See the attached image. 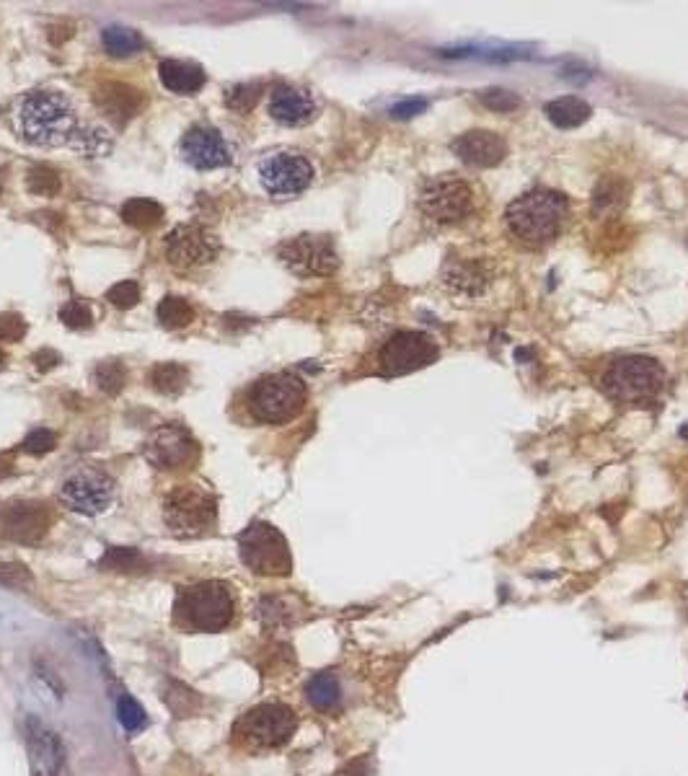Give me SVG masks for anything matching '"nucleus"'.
Here are the masks:
<instances>
[{"label": "nucleus", "mask_w": 688, "mask_h": 776, "mask_svg": "<svg viewBox=\"0 0 688 776\" xmlns=\"http://www.w3.org/2000/svg\"><path fill=\"white\" fill-rule=\"evenodd\" d=\"M24 733L39 771H42L44 776H63L65 761H68L63 738H60L47 722L34 717V714H29L24 720Z\"/></svg>", "instance_id": "obj_18"}, {"label": "nucleus", "mask_w": 688, "mask_h": 776, "mask_svg": "<svg viewBox=\"0 0 688 776\" xmlns=\"http://www.w3.org/2000/svg\"><path fill=\"white\" fill-rule=\"evenodd\" d=\"M55 510L39 500H13L0 507V539L21 546H37L47 539Z\"/></svg>", "instance_id": "obj_11"}, {"label": "nucleus", "mask_w": 688, "mask_h": 776, "mask_svg": "<svg viewBox=\"0 0 688 776\" xmlns=\"http://www.w3.org/2000/svg\"><path fill=\"white\" fill-rule=\"evenodd\" d=\"M158 321H161L163 329H184L194 321V306L187 298H179V295H169L158 303Z\"/></svg>", "instance_id": "obj_33"}, {"label": "nucleus", "mask_w": 688, "mask_h": 776, "mask_svg": "<svg viewBox=\"0 0 688 776\" xmlns=\"http://www.w3.org/2000/svg\"><path fill=\"white\" fill-rule=\"evenodd\" d=\"M60 321L70 329H88L94 324V313L83 301H68L60 308Z\"/></svg>", "instance_id": "obj_42"}, {"label": "nucleus", "mask_w": 688, "mask_h": 776, "mask_svg": "<svg viewBox=\"0 0 688 776\" xmlns=\"http://www.w3.org/2000/svg\"><path fill=\"white\" fill-rule=\"evenodd\" d=\"M259 182L277 200L306 192L313 182V166L298 151H275L259 161Z\"/></svg>", "instance_id": "obj_12"}, {"label": "nucleus", "mask_w": 688, "mask_h": 776, "mask_svg": "<svg viewBox=\"0 0 688 776\" xmlns=\"http://www.w3.org/2000/svg\"><path fill=\"white\" fill-rule=\"evenodd\" d=\"M0 588L29 590L34 588V575L24 562H0Z\"/></svg>", "instance_id": "obj_39"}, {"label": "nucleus", "mask_w": 688, "mask_h": 776, "mask_svg": "<svg viewBox=\"0 0 688 776\" xmlns=\"http://www.w3.org/2000/svg\"><path fill=\"white\" fill-rule=\"evenodd\" d=\"M629 194V184L624 179H616V176H606L601 179V184L595 187L593 192V207L595 213L608 215V213H619L621 207L626 205V197Z\"/></svg>", "instance_id": "obj_29"}, {"label": "nucleus", "mask_w": 688, "mask_h": 776, "mask_svg": "<svg viewBox=\"0 0 688 776\" xmlns=\"http://www.w3.org/2000/svg\"><path fill=\"white\" fill-rule=\"evenodd\" d=\"M451 151L456 153L463 163L474 166V169H492V166L505 161L507 143L497 132L469 130L453 140Z\"/></svg>", "instance_id": "obj_20"}, {"label": "nucleus", "mask_w": 688, "mask_h": 776, "mask_svg": "<svg viewBox=\"0 0 688 776\" xmlns=\"http://www.w3.org/2000/svg\"><path fill=\"white\" fill-rule=\"evenodd\" d=\"M427 107H430V101L420 99V96H412V99H401L399 104H394V107H391V117L394 119H412V117H417V114L427 112Z\"/></svg>", "instance_id": "obj_45"}, {"label": "nucleus", "mask_w": 688, "mask_h": 776, "mask_svg": "<svg viewBox=\"0 0 688 776\" xmlns=\"http://www.w3.org/2000/svg\"><path fill=\"white\" fill-rule=\"evenodd\" d=\"M99 570L104 572H122V575H140L148 572V559L132 546H112V549L99 559Z\"/></svg>", "instance_id": "obj_27"}, {"label": "nucleus", "mask_w": 688, "mask_h": 776, "mask_svg": "<svg viewBox=\"0 0 688 776\" xmlns=\"http://www.w3.org/2000/svg\"><path fill=\"white\" fill-rule=\"evenodd\" d=\"M262 94H264L262 83H236V86L226 88V94H223V104H226L231 112L246 114L257 107L259 99H262Z\"/></svg>", "instance_id": "obj_35"}, {"label": "nucleus", "mask_w": 688, "mask_h": 776, "mask_svg": "<svg viewBox=\"0 0 688 776\" xmlns=\"http://www.w3.org/2000/svg\"><path fill=\"white\" fill-rule=\"evenodd\" d=\"M438 345L422 332H396L378 352L383 376H407L438 360Z\"/></svg>", "instance_id": "obj_14"}, {"label": "nucleus", "mask_w": 688, "mask_h": 776, "mask_svg": "<svg viewBox=\"0 0 688 776\" xmlns=\"http://www.w3.org/2000/svg\"><path fill=\"white\" fill-rule=\"evenodd\" d=\"M182 156L197 171H213L231 166L233 151L223 132L210 125H194L184 132Z\"/></svg>", "instance_id": "obj_17"}, {"label": "nucleus", "mask_w": 688, "mask_h": 776, "mask_svg": "<svg viewBox=\"0 0 688 776\" xmlns=\"http://www.w3.org/2000/svg\"><path fill=\"white\" fill-rule=\"evenodd\" d=\"M445 285L458 293L476 295L487 288L489 282V270L487 264L482 262H469V259H461V262H451L445 267Z\"/></svg>", "instance_id": "obj_23"}, {"label": "nucleus", "mask_w": 688, "mask_h": 776, "mask_svg": "<svg viewBox=\"0 0 688 776\" xmlns=\"http://www.w3.org/2000/svg\"><path fill=\"white\" fill-rule=\"evenodd\" d=\"M479 101H482L484 107L492 109V112H515V109H520V96L513 94V91H507V88H487V91H482L479 94Z\"/></svg>", "instance_id": "obj_40"}, {"label": "nucleus", "mask_w": 688, "mask_h": 776, "mask_svg": "<svg viewBox=\"0 0 688 776\" xmlns=\"http://www.w3.org/2000/svg\"><path fill=\"white\" fill-rule=\"evenodd\" d=\"M70 145H73L76 151H81L86 158H99L112 151V138H109L104 127L78 125L76 138H73Z\"/></svg>", "instance_id": "obj_32"}, {"label": "nucleus", "mask_w": 688, "mask_h": 776, "mask_svg": "<svg viewBox=\"0 0 688 776\" xmlns=\"http://www.w3.org/2000/svg\"><path fill=\"white\" fill-rule=\"evenodd\" d=\"M117 717H119V725L125 727L127 733L135 735L138 730H143L145 725H148V714H145V709L140 707L138 699H132L130 694H119L117 699Z\"/></svg>", "instance_id": "obj_37"}, {"label": "nucleus", "mask_w": 688, "mask_h": 776, "mask_svg": "<svg viewBox=\"0 0 688 776\" xmlns=\"http://www.w3.org/2000/svg\"><path fill=\"white\" fill-rule=\"evenodd\" d=\"M158 78L174 94H197L207 81L200 65L182 63V60H163L158 65Z\"/></svg>", "instance_id": "obj_22"}, {"label": "nucleus", "mask_w": 688, "mask_h": 776, "mask_svg": "<svg viewBox=\"0 0 688 776\" xmlns=\"http://www.w3.org/2000/svg\"><path fill=\"white\" fill-rule=\"evenodd\" d=\"M13 122L21 138L37 148H57L70 145L76 138L78 117L63 91L39 88L29 91L16 101Z\"/></svg>", "instance_id": "obj_1"}, {"label": "nucleus", "mask_w": 688, "mask_h": 776, "mask_svg": "<svg viewBox=\"0 0 688 776\" xmlns=\"http://www.w3.org/2000/svg\"><path fill=\"white\" fill-rule=\"evenodd\" d=\"M8 474H13V464L8 458H0V479H6Z\"/></svg>", "instance_id": "obj_47"}, {"label": "nucleus", "mask_w": 688, "mask_h": 776, "mask_svg": "<svg viewBox=\"0 0 688 776\" xmlns=\"http://www.w3.org/2000/svg\"><path fill=\"white\" fill-rule=\"evenodd\" d=\"M151 383L158 394L176 396L182 394L189 383V370L182 363H158L151 370Z\"/></svg>", "instance_id": "obj_31"}, {"label": "nucleus", "mask_w": 688, "mask_h": 776, "mask_svg": "<svg viewBox=\"0 0 688 776\" xmlns=\"http://www.w3.org/2000/svg\"><path fill=\"white\" fill-rule=\"evenodd\" d=\"M590 104L580 96H559V99H551L544 107V114L549 117V122L559 130H575V127L585 125L590 119Z\"/></svg>", "instance_id": "obj_24"}, {"label": "nucleus", "mask_w": 688, "mask_h": 776, "mask_svg": "<svg viewBox=\"0 0 688 776\" xmlns=\"http://www.w3.org/2000/svg\"><path fill=\"white\" fill-rule=\"evenodd\" d=\"M161 699L163 704L171 709V714L179 717V720H182V717H194V714L202 709V704H205L202 696L197 694L192 686H187V683L182 681H174V678H169V681L163 683Z\"/></svg>", "instance_id": "obj_25"}, {"label": "nucleus", "mask_w": 688, "mask_h": 776, "mask_svg": "<svg viewBox=\"0 0 688 776\" xmlns=\"http://www.w3.org/2000/svg\"><path fill=\"white\" fill-rule=\"evenodd\" d=\"M114 489H117L114 479L107 471L96 469V466H81L65 476V482L60 484V502L73 513L94 518L112 507Z\"/></svg>", "instance_id": "obj_10"}, {"label": "nucleus", "mask_w": 688, "mask_h": 776, "mask_svg": "<svg viewBox=\"0 0 688 776\" xmlns=\"http://www.w3.org/2000/svg\"><path fill=\"white\" fill-rule=\"evenodd\" d=\"M163 205L153 200H145V197H135V200H127L122 205V220H125L127 226L138 228V231H151L156 228L158 223L163 220Z\"/></svg>", "instance_id": "obj_28"}, {"label": "nucleus", "mask_w": 688, "mask_h": 776, "mask_svg": "<svg viewBox=\"0 0 688 776\" xmlns=\"http://www.w3.org/2000/svg\"><path fill=\"white\" fill-rule=\"evenodd\" d=\"M55 445H57L55 432L47 430V427H39V430H32L29 435H26L21 448H24L26 453H32V456H44V453H50Z\"/></svg>", "instance_id": "obj_43"}, {"label": "nucleus", "mask_w": 688, "mask_h": 776, "mask_svg": "<svg viewBox=\"0 0 688 776\" xmlns=\"http://www.w3.org/2000/svg\"><path fill=\"white\" fill-rule=\"evenodd\" d=\"M306 696L319 712H332V709L339 707V701H342V686H339L334 673H316V676L306 683Z\"/></svg>", "instance_id": "obj_26"}, {"label": "nucleus", "mask_w": 688, "mask_h": 776, "mask_svg": "<svg viewBox=\"0 0 688 776\" xmlns=\"http://www.w3.org/2000/svg\"><path fill=\"white\" fill-rule=\"evenodd\" d=\"M107 301L112 303L114 308H122V311H127V308H132V306H138L140 285L135 280L117 282V285H112V288H109Z\"/></svg>", "instance_id": "obj_41"}, {"label": "nucleus", "mask_w": 688, "mask_h": 776, "mask_svg": "<svg viewBox=\"0 0 688 776\" xmlns=\"http://www.w3.org/2000/svg\"><path fill=\"white\" fill-rule=\"evenodd\" d=\"M220 254V241L205 226H176L166 238V259L174 270L187 272L215 262Z\"/></svg>", "instance_id": "obj_16"}, {"label": "nucleus", "mask_w": 688, "mask_h": 776, "mask_svg": "<svg viewBox=\"0 0 688 776\" xmlns=\"http://www.w3.org/2000/svg\"><path fill=\"white\" fill-rule=\"evenodd\" d=\"M26 334V321L21 313H0V342H19Z\"/></svg>", "instance_id": "obj_44"}, {"label": "nucleus", "mask_w": 688, "mask_h": 776, "mask_svg": "<svg viewBox=\"0 0 688 776\" xmlns=\"http://www.w3.org/2000/svg\"><path fill=\"white\" fill-rule=\"evenodd\" d=\"M94 381L107 396H117L127 386V368L119 360H104L96 365Z\"/></svg>", "instance_id": "obj_36"}, {"label": "nucleus", "mask_w": 688, "mask_h": 776, "mask_svg": "<svg viewBox=\"0 0 688 776\" xmlns=\"http://www.w3.org/2000/svg\"><path fill=\"white\" fill-rule=\"evenodd\" d=\"M293 598L285 595H264L259 601V616H262L264 626H285L295 621V606Z\"/></svg>", "instance_id": "obj_34"}, {"label": "nucleus", "mask_w": 688, "mask_h": 776, "mask_svg": "<svg viewBox=\"0 0 688 776\" xmlns=\"http://www.w3.org/2000/svg\"><path fill=\"white\" fill-rule=\"evenodd\" d=\"M603 388L613 401L645 407L665 388V370L655 357L626 355L613 360L603 376Z\"/></svg>", "instance_id": "obj_6"}, {"label": "nucleus", "mask_w": 688, "mask_h": 776, "mask_svg": "<svg viewBox=\"0 0 688 776\" xmlns=\"http://www.w3.org/2000/svg\"><path fill=\"white\" fill-rule=\"evenodd\" d=\"M269 114L285 127H303L316 117V99L295 86H277L269 94Z\"/></svg>", "instance_id": "obj_21"}, {"label": "nucleus", "mask_w": 688, "mask_h": 776, "mask_svg": "<svg viewBox=\"0 0 688 776\" xmlns=\"http://www.w3.org/2000/svg\"><path fill=\"white\" fill-rule=\"evenodd\" d=\"M94 104L104 117L117 127H125L130 119L138 117L145 107V94L130 83L107 81L96 88Z\"/></svg>", "instance_id": "obj_19"}, {"label": "nucleus", "mask_w": 688, "mask_h": 776, "mask_svg": "<svg viewBox=\"0 0 688 776\" xmlns=\"http://www.w3.org/2000/svg\"><path fill=\"white\" fill-rule=\"evenodd\" d=\"M238 554L254 575L285 577L293 570L288 539L272 523H264V520H254L238 536Z\"/></svg>", "instance_id": "obj_8"}, {"label": "nucleus", "mask_w": 688, "mask_h": 776, "mask_svg": "<svg viewBox=\"0 0 688 776\" xmlns=\"http://www.w3.org/2000/svg\"><path fill=\"white\" fill-rule=\"evenodd\" d=\"M295 730H298V717L293 709L280 701H267V704L244 712L233 722L231 740L236 748L249 753L277 751L290 743Z\"/></svg>", "instance_id": "obj_4"}, {"label": "nucleus", "mask_w": 688, "mask_h": 776, "mask_svg": "<svg viewBox=\"0 0 688 776\" xmlns=\"http://www.w3.org/2000/svg\"><path fill=\"white\" fill-rule=\"evenodd\" d=\"M101 42L112 57H132L145 47L143 37L130 26H107L101 34Z\"/></svg>", "instance_id": "obj_30"}, {"label": "nucleus", "mask_w": 688, "mask_h": 776, "mask_svg": "<svg viewBox=\"0 0 688 776\" xmlns=\"http://www.w3.org/2000/svg\"><path fill=\"white\" fill-rule=\"evenodd\" d=\"M145 458L158 471L192 469L200 458V445L182 425H163L145 443Z\"/></svg>", "instance_id": "obj_15"}, {"label": "nucleus", "mask_w": 688, "mask_h": 776, "mask_svg": "<svg viewBox=\"0 0 688 776\" xmlns=\"http://www.w3.org/2000/svg\"><path fill=\"white\" fill-rule=\"evenodd\" d=\"M26 187L29 192L39 194V197H55L60 189H63V179L50 166H34L29 174H26Z\"/></svg>", "instance_id": "obj_38"}, {"label": "nucleus", "mask_w": 688, "mask_h": 776, "mask_svg": "<svg viewBox=\"0 0 688 776\" xmlns=\"http://www.w3.org/2000/svg\"><path fill=\"white\" fill-rule=\"evenodd\" d=\"M280 262L301 277H326L339 270V254L329 236L303 233L280 246Z\"/></svg>", "instance_id": "obj_13"}, {"label": "nucleus", "mask_w": 688, "mask_h": 776, "mask_svg": "<svg viewBox=\"0 0 688 776\" xmlns=\"http://www.w3.org/2000/svg\"><path fill=\"white\" fill-rule=\"evenodd\" d=\"M163 520L179 539H200L218 523V497L202 484H176L163 497Z\"/></svg>", "instance_id": "obj_5"}, {"label": "nucleus", "mask_w": 688, "mask_h": 776, "mask_svg": "<svg viewBox=\"0 0 688 776\" xmlns=\"http://www.w3.org/2000/svg\"><path fill=\"white\" fill-rule=\"evenodd\" d=\"M32 363L37 365V370L47 373V370H52L55 365H60V355H57L55 350H39V352H34Z\"/></svg>", "instance_id": "obj_46"}, {"label": "nucleus", "mask_w": 688, "mask_h": 776, "mask_svg": "<svg viewBox=\"0 0 688 776\" xmlns=\"http://www.w3.org/2000/svg\"><path fill=\"white\" fill-rule=\"evenodd\" d=\"M420 210L430 220L448 226V223H458L474 210V192L463 179L453 174L432 176L420 184Z\"/></svg>", "instance_id": "obj_9"}, {"label": "nucleus", "mask_w": 688, "mask_h": 776, "mask_svg": "<svg viewBox=\"0 0 688 776\" xmlns=\"http://www.w3.org/2000/svg\"><path fill=\"white\" fill-rule=\"evenodd\" d=\"M236 616V598L228 582L205 580L179 588L174 601V624L184 632L215 634L228 629Z\"/></svg>", "instance_id": "obj_2"}, {"label": "nucleus", "mask_w": 688, "mask_h": 776, "mask_svg": "<svg viewBox=\"0 0 688 776\" xmlns=\"http://www.w3.org/2000/svg\"><path fill=\"white\" fill-rule=\"evenodd\" d=\"M3 363H6V352L0 350V365H3Z\"/></svg>", "instance_id": "obj_48"}, {"label": "nucleus", "mask_w": 688, "mask_h": 776, "mask_svg": "<svg viewBox=\"0 0 688 776\" xmlns=\"http://www.w3.org/2000/svg\"><path fill=\"white\" fill-rule=\"evenodd\" d=\"M308 401L306 383L293 373H269L251 388L249 409L264 425H285L303 412Z\"/></svg>", "instance_id": "obj_7"}, {"label": "nucleus", "mask_w": 688, "mask_h": 776, "mask_svg": "<svg viewBox=\"0 0 688 776\" xmlns=\"http://www.w3.org/2000/svg\"><path fill=\"white\" fill-rule=\"evenodd\" d=\"M567 200L551 189H533L520 194L518 200L507 207V228L528 246H544L559 236L567 220Z\"/></svg>", "instance_id": "obj_3"}]
</instances>
